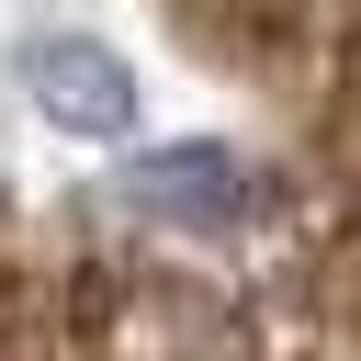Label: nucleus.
Returning <instances> with one entry per match:
<instances>
[{
	"label": "nucleus",
	"instance_id": "obj_2",
	"mask_svg": "<svg viewBox=\"0 0 361 361\" xmlns=\"http://www.w3.org/2000/svg\"><path fill=\"white\" fill-rule=\"evenodd\" d=\"M124 203L180 214V226H226V214L248 203V180H237L226 147H180V158H135V169H124Z\"/></svg>",
	"mask_w": 361,
	"mask_h": 361
},
{
	"label": "nucleus",
	"instance_id": "obj_1",
	"mask_svg": "<svg viewBox=\"0 0 361 361\" xmlns=\"http://www.w3.org/2000/svg\"><path fill=\"white\" fill-rule=\"evenodd\" d=\"M23 79H34L45 124H68V135H124V124H135V79H124L102 45H34Z\"/></svg>",
	"mask_w": 361,
	"mask_h": 361
}]
</instances>
